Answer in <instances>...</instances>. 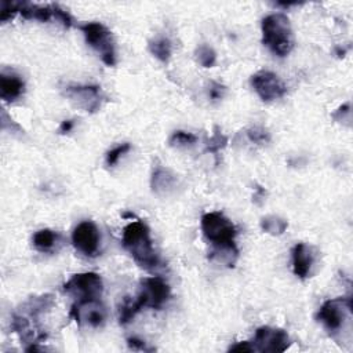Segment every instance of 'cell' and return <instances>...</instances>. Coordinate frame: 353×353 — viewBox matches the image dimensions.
<instances>
[{"instance_id": "obj_10", "label": "cell", "mask_w": 353, "mask_h": 353, "mask_svg": "<svg viewBox=\"0 0 353 353\" xmlns=\"http://www.w3.org/2000/svg\"><path fill=\"white\" fill-rule=\"evenodd\" d=\"M72 244L77 252L84 256L94 258L99 252L101 233L92 221L80 222L72 233Z\"/></svg>"}, {"instance_id": "obj_31", "label": "cell", "mask_w": 353, "mask_h": 353, "mask_svg": "<svg viewBox=\"0 0 353 353\" xmlns=\"http://www.w3.org/2000/svg\"><path fill=\"white\" fill-rule=\"evenodd\" d=\"M265 196H266L265 189H263V188H261V186H258V188H255V192H254L252 200H254V203H256V204H262V203L265 201Z\"/></svg>"}, {"instance_id": "obj_12", "label": "cell", "mask_w": 353, "mask_h": 353, "mask_svg": "<svg viewBox=\"0 0 353 353\" xmlns=\"http://www.w3.org/2000/svg\"><path fill=\"white\" fill-rule=\"evenodd\" d=\"M250 81L258 97L265 102L280 99L287 94L284 81L270 70H259L254 73Z\"/></svg>"}, {"instance_id": "obj_14", "label": "cell", "mask_w": 353, "mask_h": 353, "mask_svg": "<svg viewBox=\"0 0 353 353\" xmlns=\"http://www.w3.org/2000/svg\"><path fill=\"white\" fill-rule=\"evenodd\" d=\"M292 270L299 279H306L310 274L314 263V254L312 247L305 243H296L292 248Z\"/></svg>"}, {"instance_id": "obj_21", "label": "cell", "mask_w": 353, "mask_h": 353, "mask_svg": "<svg viewBox=\"0 0 353 353\" xmlns=\"http://www.w3.org/2000/svg\"><path fill=\"white\" fill-rule=\"evenodd\" d=\"M149 51L153 57H156L161 62H167L171 58L172 46L171 41L165 37H159L152 41H149Z\"/></svg>"}, {"instance_id": "obj_8", "label": "cell", "mask_w": 353, "mask_h": 353, "mask_svg": "<svg viewBox=\"0 0 353 353\" xmlns=\"http://www.w3.org/2000/svg\"><path fill=\"white\" fill-rule=\"evenodd\" d=\"M63 95L79 109L94 113L97 112L103 99L105 95L99 85H91V84H74V85H66L63 88Z\"/></svg>"}, {"instance_id": "obj_2", "label": "cell", "mask_w": 353, "mask_h": 353, "mask_svg": "<svg viewBox=\"0 0 353 353\" xmlns=\"http://www.w3.org/2000/svg\"><path fill=\"white\" fill-rule=\"evenodd\" d=\"M263 44L277 57H285L294 47L291 23L287 15L274 12L266 15L261 23Z\"/></svg>"}, {"instance_id": "obj_25", "label": "cell", "mask_w": 353, "mask_h": 353, "mask_svg": "<svg viewBox=\"0 0 353 353\" xmlns=\"http://www.w3.org/2000/svg\"><path fill=\"white\" fill-rule=\"evenodd\" d=\"M247 137L252 143H256V145H263L270 141V134L268 132V130L263 127H258V125L248 128Z\"/></svg>"}, {"instance_id": "obj_9", "label": "cell", "mask_w": 353, "mask_h": 353, "mask_svg": "<svg viewBox=\"0 0 353 353\" xmlns=\"http://www.w3.org/2000/svg\"><path fill=\"white\" fill-rule=\"evenodd\" d=\"M19 14L25 19H34L40 22H48V21H55L61 23L63 28H70L73 25V18L72 15L61 8L57 4H32V3H25L22 1Z\"/></svg>"}, {"instance_id": "obj_13", "label": "cell", "mask_w": 353, "mask_h": 353, "mask_svg": "<svg viewBox=\"0 0 353 353\" xmlns=\"http://www.w3.org/2000/svg\"><path fill=\"white\" fill-rule=\"evenodd\" d=\"M255 352L276 353L284 352L290 346V336L281 328H273L269 325L259 327L251 341Z\"/></svg>"}, {"instance_id": "obj_4", "label": "cell", "mask_w": 353, "mask_h": 353, "mask_svg": "<svg viewBox=\"0 0 353 353\" xmlns=\"http://www.w3.org/2000/svg\"><path fill=\"white\" fill-rule=\"evenodd\" d=\"M84 39L90 47H92L101 57L102 62L108 66L116 63V50L110 30L99 22H87L80 26Z\"/></svg>"}, {"instance_id": "obj_32", "label": "cell", "mask_w": 353, "mask_h": 353, "mask_svg": "<svg viewBox=\"0 0 353 353\" xmlns=\"http://www.w3.org/2000/svg\"><path fill=\"white\" fill-rule=\"evenodd\" d=\"M73 127H74L73 120H63L61 123V125H59V132L61 134H68V132H70L73 130Z\"/></svg>"}, {"instance_id": "obj_16", "label": "cell", "mask_w": 353, "mask_h": 353, "mask_svg": "<svg viewBox=\"0 0 353 353\" xmlns=\"http://www.w3.org/2000/svg\"><path fill=\"white\" fill-rule=\"evenodd\" d=\"M32 241H33V247L37 251L46 252V254H54L62 247L63 237L55 230L40 229L33 234Z\"/></svg>"}, {"instance_id": "obj_1", "label": "cell", "mask_w": 353, "mask_h": 353, "mask_svg": "<svg viewBox=\"0 0 353 353\" xmlns=\"http://www.w3.org/2000/svg\"><path fill=\"white\" fill-rule=\"evenodd\" d=\"M121 244L132 259L146 270H154L160 266V258L153 248L149 228L142 221H132L124 226Z\"/></svg>"}, {"instance_id": "obj_23", "label": "cell", "mask_w": 353, "mask_h": 353, "mask_svg": "<svg viewBox=\"0 0 353 353\" xmlns=\"http://www.w3.org/2000/svg\"><path fill=\"white\" fill-rule=\"evenodd\" d=\"M226 145H228V137L218 127H215L214 134L207 139L205 150L211 152V153H218Z\"/></svg>"}, {"instance_id": "obj_20", "label": "cell", "mask_w": 353, "mask_h": 353, "mask_svg": "<svg viewBox=\"0 0 353 353\" xmlns=\"http://www.w3.org/2000/svg\"><path fill=\"white\" fill-rule=\"evenodd\" d=\"M288 228V222L279 215H266L261 219V229L272 236H280Z\"/></svg>"}, {"instance_id": "obj_29", "label": "cell", "mask_w": 353, "mask_h": 353, "mask_svg": "<svg viewBox=\"0 0 353 353\" xmlns=\"http://www.w3.org/2000/svg\"><path fill=\"white\" fill-rule=\"evenodd\" d=\"M127 345H128V347L132 349V350H145V352L152 350V347H148V346H146V342H145V341H142V339H139V338H137V336L128 338V339H127Z\"/></svg>"}, {"instance_id": "obj_18", "label": "cell", "mask_w": 353, "mask_h": 353, "mask_svg": "<svg viewBox=\"0 0 353 353\" xmlns=\"http://www.w3.org/2000/svg\"><path fill=\"white\" fill-rule=\"evenodd\" d=\"M208 258L219 265L232 268L234 266L237 258H239V248L234 244H226V245H211Z\"/></svg>"}, {"instance_id": "obj_22", "label": "cell", "mask_w": 353, "mask_h": 353, "mask_svg": "<svg viewBox=\"0 0 353 353\" xmlns=\"http://www.w3.org/2000/svg\"><path fill=\"white\" fill-rule=\"evenodd\" d=\"M196 59L203 68H212L216 62V52L207 44H201L196 48Z\"/></svg>"}, {"instance_id": "obj_30", "label": "cell", "mask_w": 353, "mask_h": 353, "mask_svg": "<svg viewBox=\"0 0 353 353\" xmlns=\"http://www.w3.org/2000/svg\"><path fill=\"white\" fill-rule=\"evenodd\" d=\"M229 352H255L251 341H243L232 345L229 347Z\"/></svg>"}, {"instance_id": "obj_7", "label": "cell", "mask_w": 353, "mask_h": 353, "mask_svg": "<svg viewBox=\"0 0 353 353\" xmlns=\"http://www.w3.org/2000/svg\"><path fill=\"white\" fill-rule=\"evenodd\" d=\"M170 285L159 276L145 277L139 281V291L137 295L142 307L160 309L170 298Z\"/></svg>"}, {"instance_id": "obj_5", "label": "cell", "mask_w": 353, "mask_h": 353, "mask_svg": "<svg viewBox=\"0 0 353 353\" xmlns=\"http://www.w3.org/2000/svg\"><path fill=\"white\" fill-rule=\"evenodd\" d=\"M63 291L77 301L99 299L103 291V283L95 272L77 273L63 284Z\"/></svg>"}, {"instance_id": "obj_19", "label": "cell", "mask_w": 353, "mask_h": 353, "mask_svg": "<svg viewBox=\"0 0 353 353\" xmlns=\"http://www.w3.org/2000/svg\"><path fill=\"white\" fill-rule=\"evenodd\" d=\"M143 307L138 302L137 298L131 296H124L123 302L119 306V323L121 325L128 324Z\"/></svg>"}, {"instance_id": "obj_15", "label": "cell", "mask_w": 353, "mask_h": 353, "mask_svg": "<svg viewBox=\"0 0 353 353\" xmlns=\"http://www.w3.org/2000/svg\"><path fill=\"white\" fill-rule=\"evenodd\" d=\"M25 91V81L14 72L3 70L0 73V97L6 102L18 99Z\"/></svg>"}, {"instance_id": "obj_3", "label": "cell", "mask_w": 353, "mask_h": 353, "mask_svg": "<svg viewBox=\"0 0 353 353\" xmlns=\"http://www.w3.org/2000/svg\"><path fill=\"white\" fill-rule=\"evenodd\" d=\"M201 230L211 245L234 244V237L237 234L232 221L219 211L205 212L201 216Z\"/></svg>"}, {"instance_id": "obj_26", "label": "cell", "mask_w": 353, "mask_h": 353, "mask_svg": "<svg viewBox=\"0 0 353 353\" xmlns=\"http://www.w3.org/2000/svg\"><path fill=\"white\" fill-rule=\"evenodd\" d=\"M131 149V145L130 143H121V145H117L116 148L110 149L108 153H106V165L109 167H113L119 159L125 154L128 150Z\"/></svg>"}, {"instance_id": "obj_24", "label": "cell", "mask_w": 353, "mask_h": 353, "mask_svg": "<svg viewBox=\"0 0 353 353\" xmlns=\"http://www.w3.org/2000/svg\"><path fill=\"white\" fill-rule=\"evenodd\" d=\"M197 137L192 132H186V131H175L171 134L168 142L171 146H176V148H182V146H190L193 143H196Z\"/></svg>"}, {"instance_id": "obj_11", "label": "cell", "mask_w": 353, "mask_h": 353, "mask_svg": "<svg viewBox=\"0 0 353 353\" xmlns=\"http://www.w3.org/2000/svg\"><path fill=\"white\" fill-rule=\"evenodd\" d=\"M70 316L81 327H101L106 321L108 312L105 305L99 299L77 301L72 305Z\"/></svg>"}, {"instance_id": "obj_28", "label": "cell", "mask_w": 353, "mask_h": 353, "mask_svg": "<svg viewBox=\"0 0 353 353\" xmlns=\"http://www.w3.org/2000/svg\"><path fill=\"white\" fill-rule=\"evenodd\" d=\"M223 95H225V87L216 81H211L208 87V97L212 101H219L223 98Z\"/></svg>"}, {"instance_id": "obj_27", "label": "cell", "mask_w": 353, "mask_h": 353, "mask_svg": "<svg viewBox=\"0 0 353 353\" xmlns=\"http://www.w3.org/2000/svg\"><path fill=\"white\" fill-rule=\"evenodd\" d=\"M332 117L339 121V123H343L346 125H350V120H352V110H350V103L346 102L343 105H341L334 113H332Z\"/></svg>"}, {"instance_id": "obj_17", "label": "cell", "mask_w": 353, "mask_h": 353, "mask_svg": "<svg viewBox=\"0 0 353 353\" xmlns=\"http://www.w3.org/2000/svg\"><path fill=\"white\" fill-rule=\"evenodd\" d=\"M176 183H178V178L170 168H165L163 165H156L153 168L152 178H150V186L154 193L165 194V193L174 190Z\"/></svg>"}, {"instance_id": "obj_6", "label": "cell", "mask_w": 353, "mask_h": 353, "mask_svg": "<svg viewBox=\"0 0 353 353\" xmlns=\"http://www.w3.org/2000/svg\"><path fill=\"white\" fill-rule=\"evenodd\" d=\"M352 313L350 298H334L325 301L319 309L317 319L330 334L339 332Z\"/></svg>"}]
</instances>
